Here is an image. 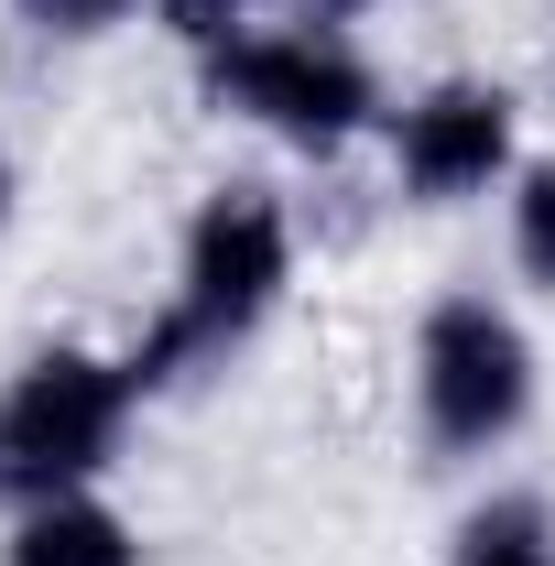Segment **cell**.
Here are the masks:
<instances>
[{
    "mask_svg": "<svg viewBox=\"0 0 555 566\" xmlns=\"http://www.w3.org/2000/svg\"><path fill=\"white\" fill-rule=\"evenodd\" d=\"M294 251H305V229H294V208H283L273 186H251V175L208 186L197 218H186V240H175V294H164V316L121 349L132 381H142V403L175 392L186 370L229 359L240 338H262L273 305L294 294Z\"/></svg>",
    "mask_w": 555,
    "mask_h": 566,
    "instance_id": "6da1fadb",
    "label": "cell"
},
{
    "mask_svg": "<svg viewBox=\"0 0 555 566\" xmlns=\"http://www.w3.org/2000/svg\"><path fill=\"white\" fill-rule=\"evenodd\" d=\"M132 415H142L132 359L87 349V338H44V349L0 381V512L98 491L121 469Z\"/></svg>",
    "mask_w": 555,
    "mask_h": 566,
    "instance_id": "7a4b0ae2",
    "label": "cell"
},
{
    "mask_svg": "<svg viewBox=\"0 0 555 566\" xmlns=\"http://www.w3.org/2000/svg\"><path fill=\"white\" fill-rule=\"evenodd\" d=\"M197 87H208V109L273 132L283 153H305V164H338L359 132L392 120L370 55H359L348 33H305V22H251V33L208 44V55H197Z\"/></svg>",
    "mask_w": 555,
    "mask_h": 566,
    "instance_id": "3957f363",
    "label": "cell"
},
{
    "mask_svg": "<svg viewBox=\"0 0 555 566\" xmlns=\"http://www.w3.org/2000/svg\"><path fill=\"white\" fill-rule=\"evenodd\" d=\"M415 424L436 458H490L534 424V338L501 294H436L415 327Z\"/></svg>",
    "mask_w": 555,
    "mask_h": 566,
    "instance_id": "277c9868",
    "label": "cell"
},
{
    "mask_svg": "<svg viewBox=\"0 0 555 566\" xmlns=\"http://www.w3.org/2000/svg\"><path fill=\"white\" fill-rule=\"evenodd\" d=\"M381 153L404 208H469L523 175V98L501 76H436L381 120Z\"/></svg>",
    "mask_w": 555,
    "mask_h": 566,
    "instance_id": "5b68a950",
    "label": "cell"
},
{
    "mask_svg": "<svg viewBox=\"0 0 555 566\" xmlns=\"http://www.w3.org/2000/svg\"><path fill=\"white\" fill-rule=\"evenodd\" d=\"M0 566H142V534H132V523H121L98 491H66V501L11 512Z\"/></svg>",
    "mask_w": 555,
    "mask_h": 566,
    "instance_id": "8992f818",
    "label": "cell"
},
{
    "mask_svg": "<svg viewBox=\"0 0 555 566\" xmlns=\"http://www.w3.org/2000/svg\"><path fill=\"white\" fill-rule=\"evenodd\" d=\"M447 566H555V512L545 491H490L458 512L447 534Z\"/></svg>",
    "mask_w": 555,
    "mask_h": 566,
    "instance_id": "52a82bcc",
    "label": "cell"
},
{
    "mask_svg": "<svg viewBox=\"0 0 555 566\" xmlns=\"http://www.w3.org/2000/svg\"><path fill=\"white\" fill-rule=\"evenodd\" d=\"M501 240H512V273L555 294V153H523V175L501 186Z\"/></svg>",
    "mask_w": 555,
    "mask_h": 566,
    "instance_id": "ba28073f",
    "label": "cell"
},
{
    "mask_svg": "<svg viewBox=\"0 0 555 566\" xmlns=\"http://www.w3.org/2000/svg\"><path fill=\"white\" fill-rule=\"evenodd\" d=\"M142 11H153L175 44H197V55L229 44V33H251V0H142Z\"/></svg>",
    "mask_w": 555,
    "mask_h": 566,
    "instance_id": "9c48e42d",
    "label": "cell"
},
{
    "mask_svg": "<svg viewBox=\"0 0 555 566\" xmlns=\"http://www.w3.org/2000/svg\"><path fill=\"white\" fill-rule=\"evenodd\" d=\"M121 11H142V0H22L33 33H109Z\"/></svg>",
    "mask_w": 555,
    "mask_h": 566,
    "instance_id": "30bf717a",
    "label": "cell"
},
{
    "mask_svg": "<svg viewBox=\"0 0 555 566\" xmlns=\"http://www.w3.org/2000/svg\"><path fill=\"white\" fill-rule=\"evenodd\" d=\"M370 11H381V0H294V22H305V33H359Z\"/></svg>",
    "mask_w": 555,
    "mask_h": 566,
    "instance_id": "8fae6325",
    "label": "cell"
},
{
    "mask_svg": "<svg viewBox=\"0 0 555 566\" xmlns=\"http://www.w3.org/2000/svg\"><path fill=\"white\" fill-rule=\"evenodd\" d=\"M22 218V164H11V142H0V229Z\"/></svg>",
    "mask_w": 555,
    "mask_h": 566,
    "instance_id": "7c38bea8",
    "label": "cell"
},
{
    "mask_svg": "<svg viewBox=\"0 0 555 566\" xmlns=\"http://www.w3.org/2000/svg\"><path fill=\"white\" fill-rule=\"evenodd\" d=\"M545 22H555V0H545Z\"/></svg>",
    "mask_w": 555,
    "mask_h": 566,
    "instance_id": "4fadbf2b",
    "label": "cell"
}]
</instances>
